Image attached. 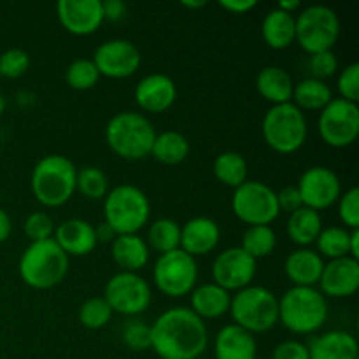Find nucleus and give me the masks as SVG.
<instances>
[{"mask_svg": "<svg viewBox=\"0 0 359 359\" xmlns=\"http://www.w3.org/2000/svg\"><path fill=\"white\" fill-rule=\"evenodd\" d=\"M56 16L60 25L77 37L95 34L105 21L102 0H60Z\"/></svg>", "mask_w": 359, "mask_h": 359, "instance_id": "f3484780", "label": "nucleus"}, {"mask_svg": "<svg viewBox=\"0 0 359 359\" xmlns=\"http://www.w3.org/2000/svg\"><path fill=\"white\" fill-rule=\"evenodd\" d=\"M30 67V56L20 48L7 49L0 55V77L18 79L23 76Z\"/></svg>", "mask_w": 359, "mask_h": 359, "instance_id": "58836bf2", "label": "nucleus"}, {"mask_svg": "<svg viewBox=\"0 0 359 359\" xmlns=\"http://www.w3.org/2000/svg\"><path fill=\"white\" fill-rule=\"evenodd\" d=\"M328 321V300L318 287L293 286L279 298V323L294 335L319 332Z\"/></svg>", "mask_w": 359, "mask_h": 359, "instance_id": "7ed1b4c3", "label": "nucleus"}, {"mask_svg": "<svg viewBox=\"0 0 359 359\" xmlns=\"http://www.w3.org/2000/svg\"><path fill=\"white\" fill-rule=\"evenodd\" d=\"M91 62L97 67L100 77L126 79L139 70L142 56L133 42L126 39H111L98 46Z\"/></svg>", "mask_w": 359, "mask_h": 359, "instance_id": "dca6fc26", "label": "nucleus"}, {"mask_svg": "<svg viewBox=\"0 0 359 359\" xmlns=\"http://www.w3.org/2000/svg\"><path fill=\"white\" fill-rule=\"evenodd\" d=\"M321 230V214L312 209H307V207H302V209L290 214V219L286 223L287 235L300 248H309L311 244H314Z\"/></svg>", "mask_w": 359, "mask_h": 359, "instance_id": "c85d7f7f", "label": "nucleus"}, {"mask_svg": "<svg viewBox=\"0 0 359 359\" xmlns=\"http://www.w3.org/2000/svg\"><path fill=\"white\" fill-rule=\"evenodd\" d=\"M98 79H100V74L90 58L74 60L65 70L67 84L76 91L91 90L93 86H97Z\"/></svg>", "mask_w": 359, "mask_h": 359, "instance_id": "e433bc0d", "label": "nucleus"}, {"mask_svg": "<svg viewBox=\"0 0 359 359\" xmlns=\"http://www.w3.org/2000/svg\"><path fill=\"white\" fill-rule=\"evenodd\" d=\"M77 168L63 154H48L35 163L30 188L41 205L55 209L69 202L76 193Z\"/></svg>", "mask_w": 359, "mask_h": 359, "instance_id": "f03ea898", "label": "nucleus"}, {"mask_svg": "<svg viewBox=\"0 0 359 359\" xmlns=\"http://www.w3.org/2000/svg\"><path fill=\"white\" fill-rule=\"evenodd\" d=\"M177 100V86L174 79L165 74H149L135 86V102L144 112L161 114L167 112Z\"/></svg>", "mask_w": 359, "mask_h": 359, "instance_id": "6ab92c4d", "label": "nucleus"}, {"mask_svg": "<svg viewBox=\"0 0 359 359\" xmlns=\"http://www.w3.org/2000/svg\"><path fill=\"white\" fill-rule=\"evenodd\" d=\"M209 346L205 321L188 307H172L151 325V349L160 359H198Z\"/></svg>", "mask_w": 359, "mask_h": 359, "instance_id": "f257e3e1", "label": "nucleus"}, {"mask_svg": "<svg viewBox=\"0 0 359 359\" xmlns=\"http://www.w3.org/2000/svg\"><path fill=\"white\" fill-rule=\"evenodd\" d=\"M293 104L304 111H319L321 112L330 102L333 100V91L325 81L314 79V77H307L302 79L300 83L294 84L293 90Z\"/></svg>", "mask_w": 359, "mask_h": 359, "instance_id": "c756f323", "label": "nucleus"}, {"mask_svg": "<svg viewBox=\"0 0 359 359\" xmlns=\"http://www.w3.org/2000/svg\"><path fill=\"white\" fill-rule=\"evenodd\" d=\"M146 244L160 255L175 251L181 245V226L170 217H160L151 223Z\"/></svg>", "mask_w": 359, "mask_h": 359, "instance_id": "473e14b6", "label": "nucleus"}, {"mask_svg": "<svg viewBox=\"0 0 359 359\" xmlns=\"http://www.w3.org/2000/svg\"><path fill=\"white\" fill-rule=\"evenodd\" d=\"M189 154V142L182 133L174 132H163L156 133L154 137L153 147H151V156L160 163L168 165H179L188 158Z\"/></svg>", "mask_w": 359, "mask_h": 359, "instance_id": "7c9ffc66", "label": "nucleus"}, {"mask_svg": "<svg viewBox=\"0 0 359 359\" xmlns=\"http://www.w3.org/2000/svg\"><path fill=\"white\" fill-rule=\"evenodd\" d=\"M153 280L158 290L170 298L191 293L198 283V263L182 249L158 256L153 266Z\"/></svg>", "mask_w": 359, "mask_h": 359, "instance_id": "9b49d317", "label": "nucleus"}, {"mask_svg": "<svg viewBox=\"0 0 359 359\" xmlns=\"http://www.w3.org/2000/svg\"><path fill=\"white\" fill-rule=\"evenodd\" d=\"M339 217L344 228L359 230V189L351 188L339 198Z\"/></svg>", "mask_w": 359, "mask_h": 359, "instance_id": "79ce46f5", "label": "nucleus"}, {"mask_svg": "<svg viewBox=\"0 0 359 359\" xmlns=\"http://www.w3.org/2000/svg\"><path fill=\"white\" fill-rule=\"evenodd\" d=\"M219 6L223 7L224 11L228 13H233V14H245L249 11L255 9L258 6L256 0H221Z\"/></svg>", "mask_w": 359, "mask_h": 359, "instance_id": "09e8293b", "label": "nucleus"}, {"mask_svg": "<svg viewBox=\"0 0 359 359\" xmlns=\"http://www.w3.org/2000/svg\"><path fill=\"white\" fill-rule=\"evenodd\" d=\"M309 70L314 79L325 81L339 72V58L333 51L316 53L309 56Z\"/></svg>", "mask_w": 359, "mask_h": 359, "instance_id": "37998d69", "label": "nucleus"}, {"mask_svg": "<svg viewBox=\"0 0 359 359\" xmlns=\"http://www.w3.org/2000/svg\"><path fill=\"white\" fill-rule=\"evenodd\" d=\"M219 224L210 217L198 216L186 221L181 226V245H179V249H182L186 255L196 259V256H205L212 252L219 245Z\"/></svg>", "mask_w": 359, "mask_h": 359, "instance_id": "aec40b11", "label": "nucleus"}, {"mask_svg": "<svg viewBox=\"0 0 359 359\" xmlns=\"http://www.w3.org/2000/svg\"><path fill=\"white\" fill-rule=\"evenodd\" d=\"M4 111H6V98H4L2 95H0V116L4 114Z\"/></svg>", "mask_w": 359, "mask_h": 359, "instance_id": "6e6d98bb", "label": "nucleus"}, {"mask_svg": "<svg viewBox=\"0 0 359 359\" xmlns=\"http://www.w3.org/2000/svg\"><path fill=\"white\" fill-rule=\"evenodd\" d=\"M76 191L88 200H102L109 193V179L105 172L98 167H83L77 170Z\"/></svg>", "mask_w": 359, "mask_h": 359, "instance_id": "c9c22d12", "label": "nucleus"}, {"mask_svg": "<svg viewBox=\"0 0 359 359\" xmlns=\"http://www.w3.org/2000/svg\"><path fill=\"white\" fill-rule=\"evenodd\" d=\"M11 231H13V221L6 210L0 209V244L11 237Z\"/></svg>", "mask_w": 359, "mask_h": 359, "instance_id": "3c124183", "label": "nucleus"}, {"mask_svg": "<svg viewBox=\"0 0 359 359\" xmlns=\"http://www.w3.org/2000/svg\"><path fill=\"white\" fill-rule=\"evenodd\" d=\"M340 98L347 102L358 104L359 100V63H351L346 69L340 70L339 79H337Z\"/></svg>", "mask_w": 359, "mask_h": 359, "instance_id": "c03bdc74", "label": "nucleus"}, {"mask_svg": "<svg viewBox=\"0 0 359 359\" xmlns=\"http://www.w3.org/2000/svg\"><path fill=\"white\" fill-rule=\"evenodd\" d=\"M0 79H2V77H0Z\"/></svg>", "mask_w": 359, "mask_h": 359, "instance_id": "4d7b16f0", "label": "nucleus"}, {"mask_svg": "<svg viewBox=\"0 0 359 359\" xmlns=\"http://www.w3.org/2000/svg\"><path fill=\"white\" fill-rule=\"evenodd\" d=\"M302 7V4L298 0H283V2L277 4V9L284 11L287 14H293L294 11H298Z\"/></svg>", "mask_w": 359, "mask_h": 359, "instance_id": "864d4df0", "label": "nucleus"}, {"mask_svg": "<svg viewBox=\"0 0 359 359\" xmlns=\"http://www.w3.org/2000/svg\"><path fill=\"white\" fill-rule=\"evenodd\" d=\"M318 284L319 291L326 300L353 297L359 290V262L351 256H346V258L325 263Z\"/></svg>", "mask_w": 359, "mask_h": 359, "instance_id": "a211bd4d", "label": "nucleus"}, {"mask_svg": "<svg viewBox=\"0 0 359 359\" xmlns=\"http://www.w3.org/2000/svg\"><path fill=\"white\" fill-rule=\"evenodd\" d=\"M151 287L144 277L132 272H119L107 280L104 300L111 307L112 314L139 316L151 305Z\"/></svg>", "mask_w": 359, "mask_h": 359, "instance_id": "ddd939ff", "label": "nucleus"}, {"mask_svg": "<svg viewBox=\"0 0 359 359\" xmlns=\"http://www.w3.org/2000/svg\"><path fill=\"white\" fill-rule=\"evenodd\" d=\"M277 245V235L272 226H248L242 235V244L238 248L244 249L251 258L258 262L259 258H266L273 252Z\"/></svg>", "mask_w": 359, "mask_h": 359, "instance_id": "f704fd0d", "label": "nucleus"}, {"mask_svg": "<svg viewBox=\"0 0 359 359\" xmlns=\"http://www.w3.org/2000/svg\"><path fill=\"white\" fill-rule=\"evenodd\" d=\"M277 205H279L280 212L287 214H293L294 210L302 209L304 203H302V196L297 186H286V188L280 189L277 193Z\"/></svg>", "mask_w": 359, "mask_h": 359, "instance_id": "49530a36", "label": "nucleus"}, {"mask_svg": "<svg viewBox=\"0 0 359 359\" xmlns=\"http://www.w3.org/2000/svg\"><path fill=\"white\" fill-rule=\"evenodd\" d=\"M154 137L153 123L140 112L123 111L112 116L105 126L107 146L123 160L137 161L149 156Z\"/></svg>", "mask_w": 359, "mask_h": 359, "instance_id": "39448f33", "label": "nucleus"}, {"mask_svg": "<svg viewBox=\"0 0 359 359\" xmlns=\"http://www.w3.org/2000/svg\"><path fill=\"white\" fill-rule=\"evenodd\" d=\"M256 351L255 335L237 325L223 326L214 340L216 359H256Z\"/></svg>", "mask_w": 359, "mask_h": 359, "instance_id": "4be33fe9", "label": "nucleus"}, {"mask_svg": "<svg viewBox=\"0 0 359 359\" xmlns=\"http://www.w3.org/2000/svg\"><path fill=\"white\" fill-rule=\"evenodd\" d=\"M256 259L251 258L242 248H230L221 251L212 263V283L226 290L228 293H237L251 286L256 277Z\"/></svg>", "mask_w": 359, "mask_h": 359, "instance_id": "2eb2a0df", "label": "nucleus"}, {"mask_svg": "<svg viewBox=\"0 0 359 359\" xmlns=\"http://www.w3.org/2000/svg\"><path fill=\"white\" fill-rule=\"evenodd\" d=\"M349 237L351 230L344 226H328L323 228L321 233H319L318 241V255L321 258L332 259H340L349 256Z\"/></svg>", "mask_w": 359, "mask_h": 359, "instance_id": "72a5a7b5", "label": "nucleus"}, {"mask_svg": "<svg viewBox=\"0 0 359 359\" xmlns=\"http://www.w3.org/2000/svg\"><path fill=\"white\" fill-rule=\"evenodd\" d=\"M262 133L270 149L279 154H293L307 140V118L293 102L272 105L263 116Z\"/></svg>", "mask_w": 359, "mask_h": 359, "instance_id": "6e6552de", "label": "nucleus"}, {"mask_svg": "<svg viewBox=\"0 0 359 359\" xmlns=\"http://www.w3.org/2000/svg\"><path fill=\"white\" fill-rule=\"evenodd\" d=\"M297 188L304 207L316 210V212H321V210L335 205L342 195V184H340L339 175L332 168L323 167V165L307 168L298 179Z\"/></svg>", "mask_w": 359, "mask_h": 359, "instance_id": "4468645a", "label": "nucleus"}, {"mask_svg": "<svg viewBox=\"0 0 359 359\" xmlns=\"http://www.w3.org/2000/svg\"><path fill=\"white\" fill-rule=\"evenodd\" d=\"M325 259L309 248H300L291 252L284 262V272L293 286L316 287L321 279Z\"/></svg>", "mask_w": 359, "mask_h": 359, "instance_id": "5701e85b", "label": "nucleus"}, {"mask_svg": "<svg viewBox=\"0 0 359 359\" xmlns=\"http://www.w3.org/2000/svg\"><path fill=\"white\" fill-rule=\"evenodd\" d=\"M318 130L323 142L335 149L353 146L359 137V107L358 104L344 98H333L318 119Z\"/></svg>", "mask_w": 359, "mask_h": 359, "instance_id": "f8f14e48", "label": "nucleus"}, {"mask_svg": "<svg viewBox=\"0 0 359 359\" xmlns=\"http://www.w3.org/2000/svg\"><path fill=\"white\" fill-rule=\"evenodd\" d=\"M233 214L249 226H270L280 216L277 193L259 181H245L233 189Z\"/></svg>", "mask_w": 359, "mask_h": 359, "instance_id": "9d476101", "label": "nucleus"}, {"mask_svg": "<svg viewBox=\"0 0 359 359\" xmlns=\"http://www.w3.org/2000/svg\"><path fill=\"white\" fill-rule=\"evenodd\" d=\"M123 344L133 353L151 349V326L142 321H132L123 330Z\"/></svg>", "mask_w": 359, "mask_h": 359, "instance_id": "a19ab883", "label": "nucleus"}, {"mask_svg": "<svg viewBox=\"0 0 359 359\" xmlns=\"http://www.w3.org/2000/svg\"><path fill=\"white\" fill-rule=\"evenodd\" d=\"M20 277L32 290L46 291L56 287L69 273V256L53 238L30 242L20 258Z\"/></svg>", "mask_w": 359, "mask_h": 359, "instance_id": "20e7f679", "label": "nucleus"}, {"mask_svg": "<svg viewBox=\"0 0 359 359\" xmlns=\"http://www.w3.org/2000/svg\"><path fill=\"white\" fill-rule=\"evenodd\" d=\"M53 241L67 256H88L97 248V237H95V226L88 221L74 217L60 223L55 228Z\"/></svg>", "mask_w": 359, "mask_h": 359, "instance_id": "412c9836", "label": "nucleus"}, {"mask_svg": "<svg viewBox=\"0 0 359 359\" xmlns=\"http://www.w3.org/2000/svg\"><path fill=\"white\" fill-rule=\"evenodd\" d=\"M297 25L298 42L309 56L323 51H333V46L337 44L340 37V20L339 14L328 6H309L294 18Z\"/></svg>", "mask_w": 359, "mask_h": 359, "instance_id": "1a4fd4ad", "label": "nucleus"}, {"mask_svg": "<svg viewBox=\"0 0 359 359\" xmlns=\"http://www.w3.org/2000/svg\"><path fill=\"white\" fill-rule=\"evenodd\" d=\"M191 312H195L202 321L205 319L223 318L230 312L231 293L214 283H205L191 291Z\"/></svg>", "mask_w": 359, "mask_h": 359, "instance_id": "393cba45", "label": "nucleus"}, {"mask_svg": "<svg viewBox=\"0 0 359 359\" xmlns=\"http://www.w3.org/2000/svg\"><path fill=\"white\" fill-rule=\"evenodd\" d=\"M256 90L272 105L287 104L293 98L294 83L290 72L283 67H265L256 76Z\"/></svg>", "mask_w": 359, "mask_h": 359, "instance_id": "bb28decb", "label": "nucleus"}, {"mask_svg": "<svg viewBox=\"0 0 359 359\" xmlns=\"http://www.w3.org/2000/svg\"><path fill=\"white\" fill-rule=\"evenodd\" d=\"M230 314L233 325L251 335L266 333L279 323V298L263 286H248L231 294Z\"/></svg>", "mask_w": 359, "mask_h": 359, "instance_id": "423d86ee", "label": "nucleus"}, {"mask_svg": "<svg viewBox=\"0 0 359 359\" xmlns=\"http://www.w3.org/2000/svg\"><path fill=\"white\" fill-rule=\"evenodd\" d=\"M111 252L121 272L137 273L149 263V248L139 235H118L112 241Z\"/></svg>", "mask_w": 359, "mask_h": 359, "instance_id": "a878e982", "label": "nucleus"}, {"mask_svg": "<svg viewBox=\"0 0 359 359\" xmlns=\"http://www.w3.org/2000/svg\"><path fill=\"white\" fill-rule=\"evenodd\" d=\"M262 35L266 46L276 51L290 48L297 37V25L293 14H287L280 9H272L266 13L262 23Z\"/></svg>", "mask_w": 359, "mask_h": 359, "instance_id": "cd10ccee", "label": "nucleus"}, {"mask_svg": "<svg viewBox=\"0 0 359 359\" xmlns=\"http://www.w3.org/2000/svg\"><path fill=\"white\" fill-rule=\"evenodd\" d=\"M112 311L104 297L88 298L79 309V323L88 330H100L111 321Z\"/></svg>", "mask_w": 359, "mask_h": 359, "instance_id": "4c0bfd02", "label": "nucleus"}, {"mask_svg": "<svg viewBox=\"0 0 359 359\" xmlns=\"http://www.w3.org/2000/svg\"><path fill=\"white\" fill-rule=\"evenodd\" d=\"M349 256L359 262V230H351L349 237Z\"/></svg>", "mask_w": 359, "mask_h": 359, "instance_id": "603ef678", "label": "nucleus"}, {"mask_svg": "<svg viewBox=\"0 0 359 359\" xmlns=\"http://www.w3.org/2000/svg\"><path fill=\"white\" fill-rule=\"evenodd\" d=\"M104 216L118 235H137L149 223V198L137 186L119 184L105 195Z\"/></svg>", "mask_w": 359, "mask_h": 359, "instance_id": "0eeeda50", "label": "nucleus"}, {"mask_svg": "<svg viewBox=\"0 0 359 359\" xmlns=\"http://www.w3.org/2000/svg\"><path fill=\"white\" fill-rule=\"evenodd\" d=\"M182 6L188 9H202L207 6V0H182Z\"/></svg>", "mask_w": 359, "mask_h": 359, "instance_id": "5fc2aeb1", "label": "nucleus"}, {"mask_svg": "<svg viewBox=\"0 0 359 359\" xmlns=\"http://www.w3.org/2000/svg\"><path fill=\"white\" fill-rule=\"evenodd\" d=\"M248 160L237 151H224L214 160L212 165L214 177L221 184L233 189H237L238 186L248 181Z\"/></svg>", "mask_w": 359, "mask_h": 359, "instance_id": "2f4dec72", "label": "nucleus"}, {"mask_svg": "<svg viewBox=\"0 0 359 359\" xmlns=\"http://www.w3.org/2000/svg\"><path fill=\"white\" fill-rule=\"evenodd\" d=\"M102 11H104V20L119 21L126 16L128 6L123 0H107L102 2Z\"/></svg>", "mask_w": 359, "mask_h": 359, "instance_id": "de8ad7c7", "label": "nucleus"}, {"mask_svg": "<svg viewBox=\"0 0 359 359\" xmlns=\"http://www.w3.org/2000/svg\"><path fill=\"white\" fill-rule=\"evenodd\" d=\"M95 237H97V242H111L112 244V241L118 237V233L112 230L111 224L102 221V223H98L97 226H95Z\"/></svg>", "mask_w": 359, "mask_h": 359, "instance_id": "8fccbe9b", "label": "nucleus"}, {"mask_svg": "<svg viewBox=\"0 0 359 359\" xmlns=\"http://www.w3.org/2000/svg\"><path fill=\"white\" fill-rule=\"evenodd\" d=\"M307 347L311 359H359L356 337L344 330L321 333Z\"/></svg>", "mask_w": 359, "mask_h": 359, "instance_id": "b1692460", "label": "nucleus"}, {"mask_svg": "<svg viewBox=\"0 0 359 359\" xmlns=\"http://www.w3.org/2000/svg\"><path fill=\"white\" fill-rule=\"evenodd\" d=\"M55 221L49 214L41 212H32L30 216L27 217L23 224L25 235L30 238V242H42V241H49L55 235Z\"/></svg>", "mask_w": 359, "mask_h": 359, "instance_id": "ea45409f", "label": "nucleus"}, {"mask_svg": "<svg viewBox=\"0 0 359 359\" xmlns=\"http://www.w3.org/2000/svg\"><path fill=\"white\" fill-rule=\"evenodd\" d=\"M272 359H311L309 347L300 340H284L273 349Z\"/></svg>", "mask_w": 359, "mask_h": 359, "instance_id": "a18cd8bd", "label": "nucleus"}]
</instances>
